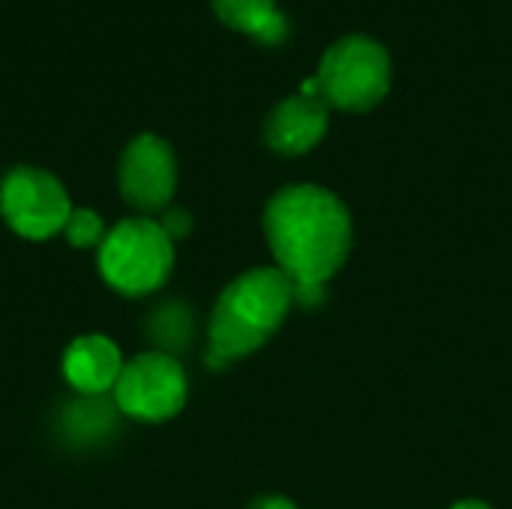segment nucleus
Here are the masks:
<instances>
[{
	"mask_svg": "<svg viewBox=\"0 0 512 509\" xmlns=\"http://www.w3.org/2000/svg\"><path fill=\"white\" fill-rule=\"evenodd\" d=\"M294 285L279 267H255L237 276L210 315V366L258 351L285 321Z\"/></svg>",
	"mask_w": 512,
	"mask_h": 509,
	"instance_id": "f03ea898",
	"label": "nucleus"
},
{
	"mask_svg": "<svg viewBox=\"0 0 512 509\" xmlns=\"http://www.w3.org/2000/svg\"><path fill=\"white\" fill-rule=\"evenodd\" d=\"M315 78L321 87V99L327 105L363 114L372 111L390 93L393 60L378 39L366 33H351L336 39L324 51Z\"/></svg>",
	"mask_w": 512,
	"mask_h": 509,
	"instance_id": "7ed1b4c3",
	"label": "nucleus"
},
{
	"mask_svg": "<svg viewBox=\"0 0 512 509\" xmlns=\"http://www.w3.org/2000/svg\"><path fill=\"white\" fill-rule=\"evenodd\" d=\"M249 509H297L288 498H279V495H267V498H258Z\"/></svg>",
	"mask_w": 512,
	"mask_h": 509,
	"instance_id": "ddd939ff",
	"label": "nucleus"
},
{
	"mask_svg": "<svg viewBox=\"0 0 512 509\" xmlns=\"http://www.w3.org/2000/svg\"><path fill=\"white\" fill-rule=\"evenodd\" d=\"M453 509H492L489 504H483V501H459Z\"/></svg>",
	"mask_w": 512,
	"mask_h": 509,
	"instance_id": "4468645a",
	"label": "nucleus"
},
{
	"mask_svg": "<svg viewBox=\"0 0 512 509\" xmlns=\"http://www.w3.org/2000/svg\"><path fill=\"white\" fill-rule=\"evenodd\" d=\"M174 267V240L156 219L132 216L117 222L99 246L102 279L126 294L144 297L162 288Z\"/></svg>",
	"mask_w": 512,
	"mask_h": 509,
	"instance_id": "20e7f679",
	"label": "nucleus"
},
{
	"mask_svg": "<svg viewBox=\"0 0 512 509\" xmlns=\"http://www.w3.org/2000/svg\"><path fill=\"white\" fill-rule=\"evenodd\" d=\"M189 381L183 366L159 351L138 354L123 363V372L114 384L117 408L141 423H165L177 417L186 405Z\"/></svg>",
	"mask_w": 512,
	"mask_h": 509,
	"instance_id": "423d86ee",
	"label": "nucleus"
},
{
	"mask_svg": "<svg viewBox=\"0 0 512 509\" xmlns=\"http://www.w3.org/2000/svg\"><path fill=\"white\" fill-rule=\"evenodd\" d=\"M210 6L225 27L246 33L264 45H276L288 36V21L279 12L276 0H210Z\"/></svg>",
	"mask_w": 512,
	"mask_h": 509,
	"instance_id": "9d476101",
	"label": "nucleus"
},
{
	"mask_svg": "<svg viewBox=\"0 0 512 509\" xmlns=\"http://www.w3.org/2000/svg\"><path fill=\"white\" fill-rule=\"evenodd\" d=\"M330 105L321 96H288L264 120V144L279 156L309 153L330 126Z\"/></svg>",
	"mask_w": 512,
	"mask_h": 509,
	"instance_id": "6e6552de",
	"label": "nucleus"
},
{
	"mask_svg": "<svg viewBox=\"0 0 512 509\" xmlns=\"http://www.w3.org/2000/svg\"><path fill=\"white\" fill-rule=\"evenodd\" d=\"M159 225L165 228V234H168L171 240H180V237H186V234H189V228H192V216H189L186 210H168V213H165V219H162Z\"/></svg>",
	"mask_w": 512,
	"mask_h": 509,
	"instance_id": "f8f14e48",
	"label": "nucleus"
},
{
	"mask_svg": "<svg viewBox=\"0 0 512 509\" xmlns=\"http://www.w3.org/2000/svg\"><path fill=\"white\" fill-rule=\"evenodd\" d=\"M72 210L66 186L45 168L18 165L0 180V216L24 240H48L60 234Z\"/></svg>",
	"mask_w": 512,
	"mask_h": 509,
	"instance_id": "39448f33",
	"label": "nucleus"
},
{
	"mask_svg": "<svg viewBox=\"0 0 512 509\" xmlns=\"http://www.w3.org/2000/svg\"><path fill=\"white\" fill-rule=\"evenodd\" d=\"M66 240L75 246V249H93V246H102L105 240V225H102V216L96 210H87V207H75L66 228H63Z\"/></svg>",
	"mask_w": 512,
	"mask_h": 509,
	"instance_id": "9b49d317",
	"label": "nucleus"
},
{
	"mask_svg": "<svg viewBox=\"0 0 512 509\" xmlns=\"http://www.w3.org/2000/svg\"><path fill=\"white\" fill-rule=\"evenodd\" d=\"M120 372H123V354L102 333L78 336L63 351V378L78 393H87V396L108 393L114 390Z\"/></svg>",
	"mask_w": 512,
	"mask_h": 509,
	"instance_id": "1a4fd4ad",
	"label": "nucleus"
},
{
	"mask_svg": "<svg viewBox=\"0 0 512 509\" xmlns=\"http://www.w3.org/2000/svg\"><path fill=\"white\" fill-rule=\"evenodd\" d=\"M264 234L279 270L294 285H327L351 249V213L330 189L297 183L264 210Z\"/></svg>",
	"mask_w": 512,
	"mask_h": 509,
	"instance_id": "f257e3e1",
	"label": "nucleus"
},
{
	"mask_svg": "<svg viewBox=\"0 0 512 509\" xmlns=\"http://www.w3.org/2000/svg\"><path fill=\"white\" fill-rule=\"evenodd\" d=\"M117 186L135 210H165L177 189V159L171 144L153 132L135 135L120 156Z\"/></svg>",
	"mask_w": 512,
	"mask_h": 509,
	"instance_id": "0eeeda50",
	"label": "nucleus"
}]
</instances>
